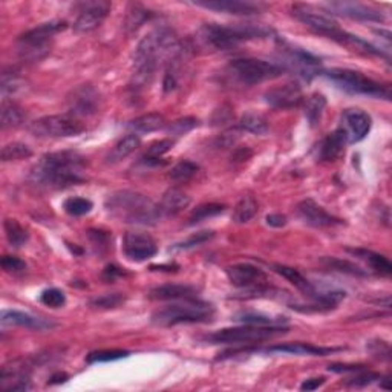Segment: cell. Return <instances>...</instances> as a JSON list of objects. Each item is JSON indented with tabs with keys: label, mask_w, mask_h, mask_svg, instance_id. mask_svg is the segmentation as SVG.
<instances>
[{
	"label": "cell",
	"mask_w": 392,
	"mask_h": 392,
	"mask_svg": "<svg viewBox=\"0 0 392 392\" xmlns=\"http://www.w3.org/2000/svg\"><path fill=\"white\" fill-rule=\"evenodd\" d=\"M183 54L177 34L167 28H161L147 34L139 41L134 52V74L130 88L135 90L146 89L153 80L161 61H173Z\"/></svg>",
	"instance_id": "1"
},
{
	"label": "cell",
	"mask_w": 392,
	"mask_h": 392,
	"mask_svg": "<svg viewBox=\"0 0 392 392\" xmlns=\"http://www.w3.org/2000/svg\"><path fill=\"white\" fill-rule=\"evenodd\" d=\"M88 161L75 150L52 152L41 157L31 172L34 184L49 188H66L86 181Z\"/></svg>",
	"instance_id": "2"
},
{
	"label": "cell",
	"mask_w": 392,
	"mask_h": 392,
	"mask_svg": "<svg viewBox=\"0 0 392 392\" xmlns=\"http://www.w3.org/2000/svg\"><path fill=\"white\" fill-rule=\"evenodd\" d=\"M108 213L117 221L134 226H155L163 219L158 204L146 195L134 190H117L104 202Z\"/></svg>",
	"instance_id": "3"
},
{
	"label": "cell",
	"mask_w": 392,
	"mask_h": 392,
	"mask_svg": "<svg viewBox=\"0 0 392 392\" xmlns=\"http://www.w3.org/2000/svg\"><path fill=\"white\" fill-rule=\"evenodd\" d=\"M268 30L253 25L226 26L218 23H207L198 31L201 45L210 51H228L236 48L242 41L262 39L268 36Z\"/></svg>",
	"instance_id": "4"
},
{
	"label": "cell",
	"mask_w": 392,
	"mask_h": 392,
	"mask_svg": "<svg viewBox=\"0 0 392 392\" xmlns=\"http://www.w3.org/2000/svg\"><path fill=\"white\" fill-rule=\"evenodd\" d=\"M215 308L198 299H184L172 302L152 314V322L158 326H175L181 324H202L212 320Z\"/></svg>",
	"instance_id": "5"
},
{
	"label": "cell",
	"mask_w": 392,
	"mask_h": 392,
	"mask_svg": "<svg viewBox=\"0 0 392 392\" xmlns=\"http://www.w3.org/2000/svg\"><path fill=\"white\" fill-rule=\"evenodd\" d=\"M65 30L66 22L52 20V22L41 23L22 34L17 40V54L20 60L26 63H37L43 60L51 52L54 37Z\"/></svg>",
	"instance_id": "6"
},
{
	"label": "cell",
	"mask_w": 392,
	"mask_h": 392,
	"mask_svg": "<svg viewBox=\"0 0 392 392\" xmlns=\"http://www.w3.org/2000/svg\"><path fill=\"white\" fill-rule=\"evenodd\" d=\"M324 75L339 89L345 90L348 94L383 98V100H389L391 98L389 86H384L382 83L369 79L365 74L353 71V69L334 68L324 71Z\"/></svg>",
	"instance_id": "7"
},
{
	"label": "cell",
	"mask_w": 392,
	"mask_h": 392,
	"mask_svg": "<svg viewBox=\"0 0 392 392\" xmlns=\"http://www.w3.org/2000/svg\"><path fill=\"white\" fill-rule=\"evenodd\" d=\"M288 331V328L281 325H244L239 328H226L206 337L207 342L215 345H248L270 340Z\"/></svg>",
	"instance_id": "8"
},
{
	"label": "cell",
	"mask_w": 392,
	"mask_h": 392,
	"mask_svg": "<svg viewBox=\"0 0 392 392\" xmlns=\"http://www.w3.org/2000/svg\"><path fill=\"white\" fill-rule=\"evenodd\" d=\"M285 69L277 63L259 59H237L228 65V74L244 86H255L259 83L277 79Z\"/></svg>",
	"instance_id": "9"
},
{
	"label": "cell",
	"mask_w": 392,
	"mask_h": 392,
	"mask_svg": "<svg viewBox=\"0 0 392 392\" xmlns=\"http://www.w3.org/2000/svg\"><path fill=\"white\" fill-rule=\"evenodd\" d=\"M30 130L39 138H69L81 134L85 126L71 114L48 115L31 123Z\"/></svg>",
	"instance_id": "10"
},
{
	"label": "cell",
	"mask_w": 392,
	"mask_h": 392,
	"mask_svg": "<svg viewBox=\"0 0 392 392\" xmlns=\"http://www.w3.org/2000/svg\"><path fill=\"white\" fill-rule=\"evenodd\" d=\"M293 16L296 17L300 23H304L306 28H310L311 31L322 34V36H325L328 39L339 41V43H342V40L346 34L345 31L340 30L337 22L333 20L330 16H328V14L313 10L311 6L294 5Z\"/></svg>",
	"instance_id": "11"
},
{
	"label": "cell",
	"mask_w": 392,
	"mask_h": 392,
	"mask_svg": "<svg viewBox=\"0 0 392 392\" xmlns=\"http://www.w3.org/2000/svg\"><path fill=\"white\" fill-rule=\"evenodd\" d=\"M101 106V95L90 85H81L75 88L68 97L69 114L75 118L90 117L97 114Z\"/></svg>",
	"instance_id": "12"
},
{
	"label": "cell",
	"mask_w": 392,
	"mask_h": 392,
	"mask_svg": "<svg viewBox=\"0 0 392 392\" xmlns=\"http://www.w3.org/2000/svg\"><path fill=\"white\" fill-rule=\"evenodd\" d=\"M371 126H373V120H371V117L365 110L346 109L343 110L340 126L337 129L345 137L346 144H354L362 141L369 134Z\"/></svg>",
	"instance_id": "13"
},
{
	"label": "cell",
	"mask_w": 392,
	"mask_h": 392,
	"mask_svg": "<svg viewBox=\"0 0 392 392\" xmlns=\"http://www.w3.org/2000/svg\"><path fill=\"white\" fill-rule=\"evenodd\" d=\"M0 388L5 392H25L31 389V368L25 360L6 363L0 373Z\"/></svg>",
	"instance_id": "14"
},
{
	"label": "cell",
	"mask_w": 392,
	"mask_h": 392,
	"mask_svg": "<svg viewBox=\"0 0 392 392\" xmlns=\"http://www.w3.org/2000/svg\"><path fill=\"white\" fill-rule=\"evenodd\" d=\"M123 251L130 261L144 262L157 255L158 247L152 236L141 232H129L123 239Z\"/></svg>",
	"instance_id": "15"
},
{
	"label": "cell",
	"mask_w": 392,
	"mask_h": 392,
	"mask_svg": "<svg viewBox=\"0 0 392 392\" xmlns=\"http://www.w3.org/2000/svg\"><path fill=\"white\" fill-rule=\"evenodd\" d=\"M326 10L339 16L360 20V22H384V14L379 10L359 2H330L325 3Z\"/></svg>",
	"instance_id": "16"
},
{
	"label": "cell",
	"mask_w": 392,
	"mask_h": 392,
	"mask_svg": "<svg viewBox=\"0 0 392 392\" xmlns=\"http://www.w3.org/2000/svg\"><path fill=\"white\" fill-rule=\"evenodd\" d=\"M109 2H88L81 5V11L74 22L75 32H90L100 26L110 11Z\"/></svg>",
	"instance_id": "17"
},
{
	"label": "cell",
	"mask_w": 392,
	"mask_h": 392,
	"mask_svg": "<svg viewBox=\"0 0 392 392\" xmlns=\"http://www.w3.org/2000/svg\"><path fill=\"white\" fill-rule=\"evenodd\" d=\"M265 101L275 109H293L304 101L302 88L297 81H288L284 85L270 89L265 94Z\"/></svg>",
	"instance_id": "18"
},
{
	"label": "cell",
	"mask_w": 392,
	"mask_h": 392,
	"mask_svg": "<svg viewBox=\"0 0 392 392\" xmlns=\"http://www.w3.org/2000/svg\"><path fill=\"white\" fill-rule=\"evenodd\" d=\"M228 281L237 288H255L267 281L265 273L251 264H235L226 268Z\"/></svg>",
	"instance_id": "19"
},
{
	"label": "cell",
	"mask_w": 392,
	"mask_h": 392,
	"mask_svg": "<svg viewBox=\"0 0 392 392\" xmlns=\"http://www.w3.org/2000/svg\"><path fill=\"white\" fill-rule=\"evenodd\" d=\"M297 215L308 226L316 228L334 227L342 224L340 219L334 218L333 215L328 213L324 207H320L317 202H314L313 199H304L302 202H299Z\"/></svg>",
	"instance_id": "20"
},
{
	"label": "cell",
	"mask_w": 392,
	"mask_h": 392,
	"mask_svg": "<svg viewBox=\"0 0 392 392\" xmlns=\"http://www.w3.org/2000/svg\"><path fill=\"white\" fill-rule=\"evenodd\" d=\"M193 5L216 12L233 14V16H251V14H256L264 8L262 3L242 2V0H208V2L207 0H198V2H193Z\"/></svg>",
	"instance_id": "21"
},
{
	"label": "cell",
	"mask_w": 392,
	"mask_h": 392,
	"mask_svg": "<svg viewBox=\"0 0 392 392\" xmlns=\"http://www.w3.org/2000/svg\"><path fill=\"white\" fill-rule=\"evenodd\" d=\"M284 69H291V71L299 72V75H302L306 81H310L314 75L319 72L320 61L313 57L311 54H308L305 51H300V49H288L285 52L284 57Z\"/></svg>",
	"instance_id": "22"
},
{
	"label": "cell",
	"mask_w": 392,
	"mask_h": 392,
	"mask_svg": "<svg viewBox=\"0 0 392 392\" xmlns=\"http://www.w3.org/2000/svg\"><path fill=\"white\" fill-rule=\"evenodd\" d=\"M2 326H22L26 330L34 331H48L55 328V324L51 320L41 319L37 316H32L30 313L17 311V310H5L0 316Z\"/></svg>",
	"instance_id": "23"
},
{
	"label": "cell",
	"mask_w": 392,
	"mask_h": 392,
	"mask_svg": "<svg viewBox=\"0 0 392 392\" xmlns=\"http://www.w3.org/2000/svg\"><path fill=\"white\" fill-rule=\"evenodd\" d=\"M275 270L282 277H285L291 285H294V288H297L300 293L304 294V296H306L308 299H311L313 302L316 304V300L319 297V288L316 285H313L310 281H308V279L302 275V273H300L296 268L288 267V265H275ZM314 310H316V306H314Z\"/></svg>",
	"instance_id": "24"
},
{
	"label": "cell",
	"mask_w": 392,
	"mask_h": 392,
	"mask_svg": "<svg viewBox=\"0 0 392 392\" xmlns=\"http://www.w3.org/2000/svg\"><path fill=\"white\" fill-rule=\"evenodd\" d=\"M190 206V196L184 193L179 188H169L161 198L158 208L161 218H170L183 212L184 208Z\"/></svg>",
	"instance_id": "25"
},
{
	"label": "cell",
	"mask_w": 392,
	"mask_h": 392,
	"mask_svg": "<svg viewBox=\"0 0 392 392\" xmlns=\"http://www.w3.org/2000/svg\"><path fill=\"white\" fill-rule=\"evenodd\" d=\"M196 291L193 286L190 285H178V284H167V285H159L152 288L149 291V299L152 300H167V302H177V300H184V299H196Z\"/></svg>",
	"instance_id": "26"
},
{
	"label": "cell",
	"mask_w": 392,
	"mask_h": 392,
	"mask_svg": "<svg viewBox=\"0 0 392 392\" xmlns=\"http://www.w3.org/2000/svg\"><path fill=\"white\" fill-rule=\"evenodd\" d=\"M337 349L334 348H322V346H313L308 343H285V345L271 346L267 351L268 354H290V355H326L331 354Z\"/></svg>",
	"instance_id": "27"
},
{
	"label": "cell",
	"mask_w": 392,
	"mask_h": 392,
	"mask_svg": "<svg viewBox=\"0 0 392 392\" xmlns=\"http://www.w3.org/2000/svg\"><path fill=\"white\" fill-rule=\"evenodd\" d=\"M26 81L16 68H6L2 72V98L3 100H12V97L25 90Z\"/></svg>",
	"instance_id": "28"
},
{
	"label": "cell",
	"mask_w": 392,
	"mask_h": 392,
	"mask_svg": "<svg viewBox=\"0 0 392 392\" xmlns=\"http://www.w3.org/2000/svg\"><path fill=\"white\" fill-rule=\"evenodd\" d=\"M346 139L343 137L342 132L339 129H335L333 134L328 135L324 143L320 144V159L324 161H334L337 159L343 152H345Z\"/></svg>",
	"instance_id": "29"
},
{
	"label": "cell",
	"mask_w": 392,
	"mask_h": 392,
	"mask_svg": "<svg viewBox=\"0 0 392 392\" xmlns=\"http://www.w3.org/2000/svg\"><path fill=\"white\" fill-rule=\"evenodd\" d=\"M354 256H357L362 261H365L368 264V267L379 273L382 276H391L392 275V265L388 261L386 257L375 253V251H371V250H363V248H354V250H349Z\"/></svg>",
	"instance_id": "30"
},
{
	"label": "cell",
	"mask_w": 392,
	"mask_h": 392,
	"mask_svg": "<svg viewBox=\"0 0 392 392\" xmlns=\"http://www.w3.org/2000/svg\"><path fill=\"white\" fill-rule=\"evenodd\" d=\"M139 144H141V139H139L137 134L126 135L114 146V149L109 152V155L106 158L108 164L120 163V161H123L124 158H128L130 153H134L139 147Z\"/></svg>",
	"instance_id": "31"
},
{
	"label": "cell",
	"mask_w": 392,
	"mask_h": 392,
	"mask_svg": "<svg viewBox=\"0 0 392 392\" xmlns=\"http://www.w3.org/2000/svg\"><path fill=\"white\" fill-rule=\"evenodd\" d=\"M166 120L163 115L147 114L132 120L129 123V129L134 130V134H150V132H157L159 129H163Z\"/></svg>",
	"instance_id": "32"
},
{
	"label": "cell",
	"mask_w": 392,
	"mask_h": 392,
	"mask_svg": "<svg viewBox=\"0 0 392 392\" xmlns=\"http://www.w3.org/2000/svg\"><path fill=\"white\" fill-rule=\"evenodd\" d=\"M2 128L3 129H12L22 126L26 120V115L23 109L19 104L14 103L12 100H3L2 101Z\"/></svg>",
	"instance_id": "33"
},
{
	"label": "cell",
	"mask_w": 392,
	"mask_h": 392,
	"mask_svg": "<svg viewBox=\"0 0 392 392\" xmlns=\"http://www.w3.org/2000/svg\"><path fill=\"white\" fill-rule=\"evenodd\" d=\"M326 108V98L322 94H313L305 103V117L311 128H316L320 124L322 115Z\"/></svg>",
	"instance_id": "34"
},
{
	"label": "cell",
	"mask_w": 392,
	"mask_h": 392,
	"mask_svg": "<svg viewBox=\"0 0 392 392\" xmlns=\"http://www.w3.org/2000/svg\"><path fill=\"white\" fill-rule=\"evenodd\" d=\"M256 213H257L256 199L253 198V196H242L241 201L237 202L235 210H233L232 219L236 224H245V222L253 219Z\"/></svg>",
	"instance_id": "35"
},
{
	"label": "cell",
	"mask_w": 392,
	"mask_h": 392,
	"mask_svg": "<svg viewBox=\"0 0 392 392\" xmlns=\"http://www.w3.org/2000/svg\"><path fill=\"white\" fill-rule=\"evenodd\" d=\"M3 228L8 244L14 248L23 247L28 239H30V235H28L26 230L16 219H6L3 222Z\"/></svg>",
	"instance_id": "36"
},
{
	"label": "cell",
	"mask_w": 392,
	"mask_h": 392,
	"mask_svg": "<svg viewBox=\"0 0 392 392\" xmlns=\"http://www.w3.org/2000/svg\"><path fill=\"white\" fill-rule=\"evenodd\" d=\"M239 128L245 132L255 135H265L268 132V123L262 115L253 114V112H247L244 114L239 120Z\"/></svg>",
	"instance_id": "37"
},
{
	"label": "cell",
	"mask_w": 392,
	"mask_h": 392,
	"mask_svg": "<svg viewBox=\"0 0 392 392\" xmlns=\"http://www.w3.org/2000/svg\"><path fill=\"white\" fill-rule=\"evenodd\" d=\"M150 12L146 11L144 8H141L139 5H132L128 14H126L124 19V30L128 31L129 34L135 32L138 28H141L146 20H149Z\"/></svg>",
	"instance_id": "38"
},
{
	"label": "cell",
	"mask_w": 392,
	"mask_h": 392,
	"mask_svg": "<svg viewBox=\"0 0 392 392\" xmlns=\"http://www.w3.org/2000/svg\"><path fill=\"white\" fill-rule=\"evenodd\" d=\"M235 322H241L244 325H281L285 322L282 317H271L262 313H239L233 317Z\"/></svg>",
	"instance_id": "39"
},
{
	"label": "cell",
	"mask_w": 392,
	"mask_h": 392,
	"mask_svg": "<svg viewBox=\"0 0 392 392\" xmlns=\"http://www.w3.org/2000/svg\"><path fill=\"white\" fill-rule=\"evenodd\" d=\"M226 207L222 204H215V202H210V204H202L196 207L193 212L188 216V224L193 226V224H198L206 221L208 218H213V216H218L219 213H222Z\"/></svg>",
	"instance_id": "40"
},
{
	"label": "cell",
	"mask_w": 392,
	"mask_h": 392,
	"mask_svg": "<svg viewBox=\"0 0 392 392\" xmlns=\"http://www.w3.org/2000/svg\"><path fill=\"white\" fill-rule=\"evenodd\" d=\"M322 264L326 265L328 268L340 271V273H346V275H351V276H368L366 270L357 267L355 264L349 262V261H342V259L324 257L322 259Z\"/></svg>",
	"instance_id": "41"
},
{
	"label": "cell",
	"mask_w": 392,
	"mask_h": 392,
	"mask_svg": "<svg viewBox=\"0 0 392 392\" xmlns=\"http://www.w3.org/2000/svg\"><path fill=\"white\" fill-rule=\"evenodd\" d=\"M173 139L166 138V139H159V141L153 143L149 149H147L146 155L143 157L144 163L147 164H158L161 158H163L167 152H169L173 147Z\"/></svg>",
	"instance_id": "42"
},
{
	"label": "cell",
	"mask_w": 392,
	"mask_h": 392,
	"mask_svg": "<svg viewBox=\"0 0 392 392\" xmlns=\"http://www.w3.org/2000/svg\"><path fill=\"white\" fill-rule=\"evenodd\" d=\"M94 204L90 199L81 198V196H74V198H68L63 202V208L65 212L71 216H83L88 215L92 210Z\"/></svg>",
	"instance_id": "43"
},
{
	"label": "cell",
	"mask_w": 392,
	"mask_h": 392,
	"mask_svg": "<svg viewBox=\"0 0 392 392\" xmlns=\"http://www.w3.org/2000/svg\"><path fill=\"white\" fill-rule=\"evenodd\" d=\"M199 170V166L192 163V161H181L177 166L170 170L169 177L173 181H178V183H183V181L192 179L196 173Z\"/></svg>",
	"instance_id": "44"
},
{
	"label": "cell",
	"mask_w": 392,
	"mask_h": 392,
	"mask_svg": "<svg viewBox=\"0 0 392 392\" xmlns=\"http://www.w3.org/2000/svg\"><path fill=\"white\" fill-rule=\"evenodd\" d=\"M129 355L128 351H123V349H101V351H94L88 355V363H108V362H115L120 359H126Z\"/></svg>",
	"instance_id": "45"
},
{
	"label": "cell",
	"mask_w": 392,
	"mask_h": 392,
	"mask_svg": "<svg viewBox=\"0 0 392 392\" xmlns=\"http://www.w3.org/2000/svg\"><path fill=\"white\" fill-rule=\"evenodd\" d=\"M32 152L30 147L23 143H10L2 149V161H17L23 158H30Z\"/></svg>",
	"instance_id": "46"
},
{
	"label": "cell",
	"mask_w": 392,
	"mask_h": 392,
	"mask_svg": "<svg viewBox=\"0 0 392 392\" xmlns=\"http://www.w3.org/2000/svg\"><path fill=\"white\" fill-rule=\"evenodd\" d=\"M196 124H198V120H196V118H193V117L179 118V120H175L173 123L167 126V128H166L167 135L183 137V135L187 134V132H190L192 129H195Z\"/></svg>",
	"instance_id": "47"
},
{
	"label": "cell",
	"mask_w": 392,
	"mask_h": 392,
	"mask_svg": "<svg viewBox=\"0 0 392 392\" xmlns=\"http://www.w3.org/2000/svg\"><path fill=\"white\" fill-rule=\"evenodd\" d=\"M124 302V296L120 293H112V294H103L90 300V306L101 308V310H109V308H117Z\"/></svg>",
	"instance_id": "48"
},
{
	"label": "cell",
	"mask_w": 392,
	"mask_h": 392,
	"mask_svg": "<svg viewBox=\"0 0 392 392\" xmlns=\"http://www.w3.org/2000/svg\"><path fill=\"white\" fill-rule=\"evenodd\" d=\"M40 302L49 308H60L66 304V296L59 288H49L40 294Z\"/></svg>",
	"instance_id": "49"
},
{
	"label": "cell",
	"mask_w": 392,
	"mask_h": 392,
	"mask_svg": "<svg viewBox=\"0 0 392 392\" xmlns=\"http://www.w3.org/2000/svg\"><path fill=\"white\" fill-rule=\"evenodd\" d=\"M213 236H215V233L213 232H207V230H206V232H199V233H196V235H192L190 237H188V239L175 245L173 250H187V248L198 247V245L212 239Z\"/></svg>",
	"instance_id": "50"
},
{
	"label": "cell",
	"mask_w": 392,
	"mask_h": 392,
	"mask_svg": "<svg viewBox=\"0 0 392 392\" xmlns=\"http://www.w3.org/2000/svg\"><path fill=\"white\" fill-rule=\"evenodd\" d=\"M366 349L374 357H377V359H382V360H389L391 359V346H389L388 342L380 340V339L371 340V342H368Z\"/></svg>",
	"instance_id": "51"
},
{
	"label": "cell",
	"mask_w": 392,
	"mask_h": 392,
	"mask_svg": "<svg viewBox=\"0 0 392 392\" xmlns=\"http://www.w3.org/2000/svg\"><path fill=\"white\" fill-rule=\"evenodd\" d=\"M0 264H2V268L6 273H12V275L22 273L26 268V264L22 261V259H19L16 256H3Z\"/></svg>",
	"instance_id": "52"
},
{
	"label": "cell",
	"mask_w": 392,
	"mask_h": 392,
	"mask_svg": "<svg viewBox=\"0 0 392 392\" xmlns=\"http://www.w3.org/2000/svg\"><path fill=\"white\" fill-rule=\"evenodd\" d=\"M382 377L379 374H374V373H365V369L360 371V374H357L354 379H351L348 382L349 386H354V388H362V386H366V384L374 383L377 380H380Z\"/></svg>",
	"instance_id": "53"
},
{
	"label": "cell",
	"mask_w": 392,
	"mask_h": 392,
	"mask_svg": "<svg viewBox=\"0 0 392 392\" xmlns=\"http://www.w3.org/2000/svg\"><path fill=\"white\" fill-rule=\"evenodd\" d=\"M89 236L90 239H92V242L95 245H100V247H106V244L109 241V236L104 232H100V230H90Z\"/></svg>",
	"instance_id": "54"
},
{
	"label": "cell",
	"mask_w": 392,
	"mask_h": 392,
	"mask_svg": "<svg viewBox=\"0 0 392 392\" xmlns=\"http://www.w3.org/2000/svg\"><path fill=\"white\" fill-rule=\"evenodd\" d=\"M265 221H267V224L270 227H276V228H281L284 227L285 224H286V218L284 215H279V213H273V215H268L267 218H265Z\"/></svg>",
	"instance_id": "55"
},
{
	"label": "cell",
	"mask_w": 392,
	"mask_h": 392,
	"mask_svg": "<svg viewBox=\"0 0 392 392\" xmlns=\"http://www.w3.org/2000/svg\"><path fill=\"white\" fill-rule=\"evenodd\" d=\"M324 383H325L324 377H316V379H308L302 384H300V389H302V391H316Z\"/></svg>",
	"instance_id": "56"
},
{
	"label": "cell",
	"mask_w": 392,
	"mask_h": 392,
	"mask_svg": "<svg viewBox=\"0 0 392 392\" xmlns=\"http://www.w3.org/2000/svg\"><path fill=\"white\" fill-rule=\"evenodd\" d=\"M123 273L120 271V268L114 267V265H108L106 270H104V279H106L108 282H112L117 276H121Z\"/></svg>",
	"instance_id": "57"
},
{
	"label": "cell",
	"mask_w": 392,
	"mask_h": 392,
	"mask_svg": "<svg viewBox=\"0 0 392 392\" xmlns=\"http://www.w3.org/2000/svg\"><path fill=\"white\" fill-rule=\"evenodd\" d=\"M68 380V375L66 374H54L51 377V380H49V384H55V383H63V382H66Z\"/></svg>",
	"instance_id": "58"
}]
</instances>
